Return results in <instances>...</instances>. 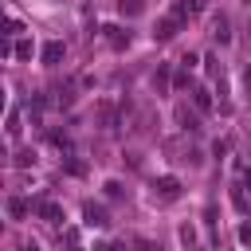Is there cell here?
<instances>
[{
  "mask_svg": "<svg viewBox=\"0 0 251 251\" xmlns=\"http://www.w3.org/2000/svg\"><path fill=\"white\" fill-rule=\"evenodd\" d=\"M8 216H12V220H24V216H27V204L12 196V200H8Z\"/></svg>",
  "mask_w": 251,
  "mask_h": 251,
  "instance_id": "obj_4",
  "label": "cell"
},
{
  "mask_svg": "<svg viewBox=\"0 0 251 251\" xmlns=\"http://www.w3.org/2000/svg\"><path fill=\"white\" fill-rule=\"evenodd\" d=\"M216 39H220V43H227V20H224V16L216 20Z\"/></svg>",
  "mask_w": 251,
  "mask_h": 251,
  "instance_id": "obj_6",
  "label": "cell"
},
{
  "mask_svg": "<svg viewBox=\"0 0 251 251\" xmlns=\"http://www.w3.org/2000/svg\"><path fill=\"white\" fill-rule=\"evenodd\" d=\"M8 137H20V114L16 110L8 114Z\"/></svg>",
  "mask_w": 251,
  "mask_h": 251,
  "instance_id": "obj_5",
  "label": "cell"
},
{
  "mask_svg": "<svg viewBox=\"0 0 251 251\" xmlns=\"http://www.w3.org/2000/svg\"><path fill=\"white\" fill-rule=\"evenodd\" d=\"M196 106H200V110H208V106H212V98H208V90H196Z\"/></svg>",
  "mask_w": 251,
  "mask_h": 251,
  "instance_id": "obj_7",
  "label": "cell"
},
{
  "mask_svg": "<svg viewBox=\"0 0 251 251\" xmlns=\"http://www.w3.org/2000/svg\"><path fill=\"white\" fill-rule=\"evenodd\" d=\"M20 251H39V247H35V243H27V247H20Z\"/></svg>",
  "mask_w": 251,
  "mask_h": 251,
  "instance_id": "obj_8",
  "label": "cell"
},
{
  "mask_svg": "<svg viewBox=\"0 0 251 251\" xmlns=\"http://www.w3.org/2000/svg\"><path fill=\"white\" fill-rule=\"evenodd\" d=\"M86 224H94V227H106L110 220H106V212H102V208H94V204H86Z\"/></svg>",
  "mask_w": 251,
  "mask_h": 251,
  "instance_id": "obj_2",
  "label": "cell"
},
{
  "mask_svg": "<svg viewBox=\"0 0 251 251\" xmlns=\"http://www.w3.org/2000/svg\"><path fill=\"white\" fill-rule=\"evenodd\" d=\"M247 188H251V173H247Z\"/></svg>",
  "mask_w": 251,
  "mask_h": 251,
  "instance_id": "obj_9",
  "label": "cell"
},
{
  "mask_svg": "<svg viewBox=\"0 0 251 251\" xmlns=\"http://www.w3.org/2000/svg\"><path fill=\"white\" fill-rule=\"evenodd\" d=\"M59 59H63V43L55 39V43H47V47H43V63H59Z\"/></svg>",
  "mask_w": 251,
  "mask_h": 251,
  "instance_id": "obj_3",
  "label": "cell"
},
{
  "mask_svg": "<svg viewBox=\"0 0 251 251\" xmlns=\"http://www.w3.org/2000/svg\"><path fill=\"white\" fill-rule=\"evenodd\" d=\"M35 212H39L47 224H59V220H63V208H59V204H51V200H39V204H35Z\"/></svg>",
  "mask_w": 251,
  "mask_h": 251,
  "instance_id": "obj_1",
  "label": "cell"
}]
</instances>
